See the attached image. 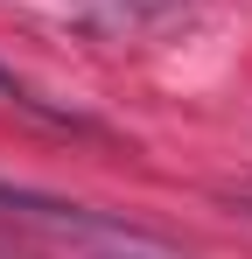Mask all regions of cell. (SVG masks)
I'll list each match as a JSON object with an SVG mask.
<instances>
[{"label":"cell","instance_id":"2","mask_svg":"<svg viewBox=\"0 0 252 259\" xmlns=\"http://www.w3.org/2000/svg\"><path fill=\"white\" fill-rule=\"evenodd\" d=\"M0 98H7V105H21V112H35V119H49V126H77V119H63L56 105H42L35 84H28V77H14L7 63H0Z\"/></svg>","mask_w":252,"mask_h":259},{"label":"cell","instance_id":"1","mask_svg":"<svg viewBox=\"0 0 252 259\" xmlns=\"http://www.w3.org/2000/svg\"><path fill=\"white\" fill-rule=\"evenodd\" d=\"M189 0H98V28H112V35H133V28H154L168 14H182Z\"/></svg>","mask_w":252,"mask_h":259}]
</instances>
